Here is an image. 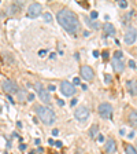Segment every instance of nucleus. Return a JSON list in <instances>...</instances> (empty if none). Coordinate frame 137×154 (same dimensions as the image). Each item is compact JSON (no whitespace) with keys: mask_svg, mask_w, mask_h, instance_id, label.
Returning a JSON list of instances; mask_svg holds the SVG:
<instances>
[{"mask_svg":"<svg viewBox=\"0 0 137 154\" xmlns=\"http://www.w3.org/2000/svg\"><path fill=\"white\" fill-rule=\"evenodd\" d=\"M52 19H54V18H52L51 14H49V13H44V21H45V22L51 23V22H52Z\"/></svg>","mask_w":137,"mask_h":154,"instance_id":"18","label":"nucleus"},{"mask_svg":"<svg viewBox=\"0 0 137 154\" xmlns=\"http://www.w3.org/2000/svg\"><path fill=\"white\" fill-rule=\"evenodd\" d=\"M4 154H7V153H4Z\"/></svg>","mask_w":137,"mask_h":154,"instance_id":"39","label":"nucleus"},{"mask_svg":"<svg viewBox=\"0 0 137 154\" xmlns=\"http://www.w3.org/2000/svg\"><path fill=\"white\" fill-rule=\"evenodd\" d=\"M56 102H58V105L59 106H63V100L62 99H56Z\"/></svg>","mask_w":137,"mask_h":154,"instance_id":"29","label":"nucleus"},{"mask_svg":"<svg viewBox=\"0 0 137 154\" xmlns=\"http://www.w3.org/2000/svg\"><path fill=\"white\" fill-rule=\"evenodd\" d=\"M61 91H62L63 95L71 96L74 92H76V88H74V85L71 83H69V81H62L61 83Z\"/></svg>","mask_w":137,"mask_h":154,"instance_id":"7","label":"nucleus"},{"mask_svg":"<svg viewBox=\"0 0 137 154\" xmlns=\"http://www.w3.org/2000/svg\"><path fill=\"white\" fill-rule=\"evenodd\" d=\"M34 88H36V91H37L38 96H40V99H41L43 102H44V103H49V102H51V98H49L48 90H45V88L41 85V84L37 83V84L34 85Z\"/></svg>","mask_w":137,"mask_h":154,"instance_id":"4","label":"nucleus"},{"mask_svg":"<svg viewBox=\"0 0 137 154\" xmlns=\"http://www.w3.org/2000/svg\"><path fill=\"white\" fill-rule=\"evenodd\" d=\"M1 87H3V90L6 91L8 95L10 94H16L18 92V87H16V84L11 80H4L3 84H1Z\"/></svg>","mask_w":137,"mask_h":154,"instance_id":"8","label":"nucleus"},{"mask_svg":"<svg viewBox=\"0 0 137 154\" xmlns=\"http://www.w3.org/2000/svg\"><path fill=\"white\" fill-rule=\"evenodd\" d=\"M38 54H40V55H45V54H47V51H45V50H41V51L38 52Z\"/></svg>","mask_w":137,"mask_h":154,"instance_id":"33","label":"nucleus"},{"mask_svg":"<svg viewBox=\"0 0 137 154\" xmlns=\"http://www.w3.org/2000/svg\"><path fill=\"white\" fill-rule=\"evenodd\" d=\"M99 114L103 119H111L112 117V106L110 103H100L99 109H97Z\"/></svg>","mask_w":137,"mask_h":154,"instance_id":"3","label":"nucleus"},{"mask_svg":"<svg viewBox=\"0 0 137 154\" xmlns=\"http://www.w3.org/2000/svg\"><path fill=\"white\" fill-rule=\"evenodd\" d=\"M28 99H29V100H33V99H34V95H33V94H29Z\"/></svg>","mask_w":137,"mask_h":154,"instance_id":"26","label":"nucleus"},{"mask_svg":"<svg viewBox=\"0 0 137 154\" xmlns=\"http://www.w3.org/2000/svg\"><path fill=\"white\" fill-rule=\"evenodd\" d=\"M129 66H130L132 69H133V67H136V63H134V61H130V62H129Z\"/></svg>","mask_w":137,"mask_h":154,"instance_id":"24","label":"nucleus"},{"mask_svg":"<svg viewBox=\"0 0 137 154\" xmlns=\"http://www.w3.org/2000/svg\"><path fill=\"white\" fill-rule=\"evenodd\" d=\"M74 117H76L78 121H85V120H88V117H89V110H88V107H85V106L77 107V110L74 112Z\"/></svg>","mask_w":137,"mask_h":154,"instance_id":"5","label":"nucleus"},{"mask_svg":"<svg viewBox=\"0 0 137 154\" xmlns=\"http://www.w3.org/2000/svg\"><path fill=\"white\" fill-rule=\"evenodd\" d=\"M55 146H56V147H62V142H55Z\"/></svg>","mask_w":137,"mask_h":154,"instance_id":"27","label":"nucleus"},{"mask_svg":"<svg viewBox=\"0 0 137 154\" xmlns=\"http://www.w3.org/2000/svg\"><path fill=\"white\" fill-rule=\"evenodd\" d=\"M106 83H111V76L106 74Z\"/></svg>","mask_w":137,"mask_h":154,"instance_id":"22","label":"nucleus"},{"mask_svg":"<svg viewBox=\"0 0 137 154\" xmlns=\"http://www.w3.org/2000/svg\"><path fill=\"white\" fill-rule=\"evenodd\" d=\"M81 76L85 80H92L95 77V72H93V69L91 66H82L81 67Z\"/></svg>","mask_w":137,"mask_h":154,"instance_id":"10","label":"nucleus"},{"mask_svg":"<svg viewBox=\"0 0 137 154\" xmlns=\"http://www.w3.org/2000/svg\"><path fill=\"white\" fill-rule=\"evenodd\" d=\"M103 140H104V138H103L102 135H99V142H103Z\"/></svg>","mask_w":137,"mask_h":154,"instance_id":"36","label":"nucleus"},{"mask_svg":"<svg viewBox=\"0 0 137 154\" xmlns=\"http://www.w3.org/2000/svg\"><path fill=\"white\" fill-rule=\"evenodd\" d=\"M91 17H92V18H96V17H97V13H96V11H92V13H91Z\"/></svg>","mask_w":137,"mask_h":154,"instance_id":"28","label":"nucleus"},{"mask_svg":"<svg viewBox=\"0 0 137 154\" xmlns=\"http://www.w3.org/2000/svg\"><path fill=\"white\" fill-rule=\"evenodd\" d=\"M48 143H49V144H55V142L52 140V139H49V140H48Z\"/></svg>","mask_w":137,"mask_h":154,"instance_id":"37","label":"nucleus"},{"mask_svg":"<svg viewBox=\"0 0 137 154\" xmlns=\"http://www.w3.org/2000/svg\"><path fill=\"white\" fill-rule=\"evenodd\" d=\"M103 29H104L106 35H109V36H114L115 35V29H114V26H112V23H104Z\"/></svg>","mask_w":137,"mask_h":154,"instance_id":"14","label":"nucleus"},{"mask_svg":"<svg viewBox=\"0 0 137 154\" xmlns=\"http://www.w3.org/2000/svg\"><path fill=\"white\" fill-rule=\"evenodd\" d=\"M76 103H77V99H73V100H71V103H70V105H71V106H74V105H76Z\"/></svg>","mask_w":137,"mask_h":154,"instance_id":"35","label":"nucleus"},{"mask_svg":"<svg viewBox=\"0 0 137 154\" xmlns=\"http://www.w3.org/2000/svg\"><path fill=\"white\" fill-rule=\"evenodd\" d=\"M29 154H36V151L33 150V151H30V153H29Z\"/></svg>","mask_w":137,"mask_h":154,"instance_id":"38","label":"nucleus"},{"mask_svg":"<svg viewBox=\"0 0 137 154\" xmlns=\"http://www.w3.org/2000/svg\"><path fill=\"white\" fill-rule=\"evenodd\" d=\"M136 37H137L136 29L129 28L128 30H126V35H125V43H126V44H133V43L136 42Z\"/></svg>","mask_w":137,"mask_h":154,"instance_id":"9","label":"nucleus"},{"mask_svg":"<svg viewBox=\"0 0 137 154\" xmlns=\"http://www.w3.org/2000/svg\"><path fill=\"white\" fill-rule=\"evenodd\" d=\"M41 13H43V7L40 3H33V4H30L28 8V15L30 17V18H36V17H38Z\"/></svg>","mask_w":137,"mask_h":154,"instance_id":"6","label":"nucleus"},{"mask_svg":"<svg viewBox=\"0 0 137 154\" xmlns=\"http://www.w3.org/2000/svg\"><path fill=\"white\" fill-rule=\"evenodd\" d=\"M125 151H126V154H137L136 149H134L132 144H126V146H125Z\"/></svg>","mask_w":137,"mask_h":154,"instance_id":"16","label":"nucleus"},{"mask_svg":"<svg viewBox=\"0 0 137 154\" xmlns=\"http://www.w3.org/2000/svg\"><path fill=\"white\" fill-rule=\"evenodd\" d=\"M103 59H109V51L106 50V51H103Z\"/></svg>","mask_w":137,"mask_h":154,"instance_id":"21","label":"nucleus"},{"mask_svg":"<svg viewBox=\"0 0 137 154\" xmlns=\"http://www.w3.org/2000/svg\"><path fill=\"white\" fill-rule=\"evenodd\" d=\"M52 135H55V136L59 135V131H58V129H54V131H52Z\"/></svg>","mask_w":137,"mask_h":154,"instance_id":"31","label":"nucleus"},{"mask_svg":"<svg viewBox=\"0 0 137 154\" xmlns=\"http://www.w3.org/2000/svg\"><path fill=\"white\" fill-rule=\"evenodd\" d=\"M118 4H119V7H121V8H126V7H128V2H126V0H121Z\"/></svg>","mask_w":137,"mask_h":154,"instance_id":"20","label":"nucleus"},{"mask_svg":"<svg viewBox=\"0 0 137 154\" xmlns=\"http://www.w3.org/2000/svg\"><path fill=\"white\" fill-rule=\"evenodd\" d=\"M74 84H76V85H80V79H74Z\"/></svg>","mask_w":137,"mask_h":154,"instance_id":"25","label":"nucleus"},{"mask_svg":"<svg viewBox=\"0 0 137 154\" xmlns=\"http://www.w3.org/2000/svg\"><path fill=\"white\" fill-rule=\"evenodd\" d=\"M36 113H37L38 119L41 120L44 124L51 125L55 122V113L52 112L49 107H45V106H36Z\"/></svg>","mask_w":137,"mask_h":154,"instance_id":"2","label":"nucleus"},{"mask_svg":"<svg viewBox=\"0 0 137 154\" xmlns=\"http://www.w3.org/2000/svg\"><path fill=\"white\" fill-rule=\"evenodd\" d=\"M129 122H130L133 127H137V112L136 110H132L129 113Z\"/></svg>","mask_w":137,"mask_h":154,"instance_id":"15","label":"nucleus"},{"mask_svg":"<svg viewBox=\"0 0 137 154\" xmlns=\"http://www.w3.org/2000/svg\"><path fill=\"white\" fill-rule=\"evenodd\" d=\"M112 66H114V70L118 72V73L124 70V63H122L121 59H112Z\"/></svg>","mask_w":137,"mask_h":154,"instance_id":"13","label":"nucleus"},{"mask_svg":"<svg viewBox=\"0 0 137 154\" xmlns=\"http://www.w3.org/2000/svg\"><path fill=\"white\" fill-rule=\"evenodd\" d=\"M55 154H56V153H55Z\"/></svg>","mask_w":137,"mask_h":154,"instance_id":"40","label":"nucleus"},{"mask_svg":"<svg viewBox=\"0 0 137 154\" xmlns=\"http://www.w3.org/2000/svg\"><path fill=\"white\" fill-rule=\"evenodd\" d=\"M133 136H134V132H130V134L128 135V138H129V139H132V138H133Z\"/></svg>","mask_w":137,"mask_h":154,"instance_id":"32","label":"nucleus"},{"mask_svg":"<svg viewBox=\"0 0 137 154\" xmlns=\"http://www.w3.org/2000/svg\"><path fill=\"white\" fill-rule=\"evenodd\" d=\"M114 59H122V51H115L114 52Z\"/></svg>","mask_w":137,"mask_h":154,"instance_id":"19","label":"nucleus"},{"mask_svg":"<svg viewBox=\"0 0 137 154\" xmlns=\"http://www.w3.org/2000/svg\"><path fill=\"white\" fill-rule=\"evenodd\" d=\"M19 150H26V144H23V143L19 144Z\"/></svg>","mask_w":137,"mask_h":154,"instance_id":"23","label":"nucleus"},{"mask_svg":"<svg viewBox=\"0 0 137 154\" xmlns=\"http://www.w3.org/2000/svg\"><path fill=\"white\" fill-rule=\"evenodd\" d=\"M115 150H117V144H115V140L110 138L109 140L106 142V151H107L109 154H112V153H115Z\"/></svg>","mask_w":137,"mask_h":154,"instance_id":"11","label":"nucleus"},{"mask_svg":"<svg viewBox=\"0 0 137 154\" xmlns=\"http://www.w3.org/2000/svg\"><path fill=\"white\" fill-rule=\"evenodd\" d=\"M93 57L97 58V57H99V52H97V51H93Z\"/></svg>","mask_w":137,"mask_h":154,"instance_id":"34","label":"nucleus"},{"mask_svg":"<svg viewBox=\"0 0 137 154\" xmlns=\"http://www.w3.org/2000/svg\"><path fill=\"white\" fill-rule=\"evenodd\" d=\"M97 131H99V127H97L96 124H95V125H92V128L89 129V135H91V138H95L96 134H99Z\"/></svg>","mask_w":137,"mask_h":154,"instance_id":"17","label":"nucleus"},{"mask_svg":"<svg viewBox=\"0 0 137 154\" xmlns=\"http://www.w3.org/2000/svg\"><path fill=\"white\" fill-rule=\"evenodd\" d=\"M58 21L66 29L69 33L71 35H76L80 29V22H78V18L74 13L69 11V10H62L58 13Z\"/></svg>","mask_w":137,"mask_h":154,"instance_id":"1","label":"nucleus"},{"mask_svg":"<svg viewBox=\"0 0 137 154\" xmlns=\"http://www.w3.org/2000/svg\"><path fill=\"white\" fill-rule=\"evenodd\" d=\"M55 90H56V88H55L54 85H49V87H48V91H55Z\"/></svg>","mask_w":137,"mask_h":154,"instance_id":"30","label":"nucleus"},{"mask_svg":"<svg viewBox=\"0 0 137 154\" xmlns=\"http://www.w3.org/2000/svg\"><path fill=\"white\" fill-rule=\"evenodd\" d=\"M126 87H128L129 94L137 95V81L136 80H129L128 83H126Z\"/></svg>","mask_w":137,"mask_h":154,"instance_id":"12","label":"nucleus"}]
</instances>
